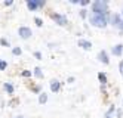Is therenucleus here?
I'll list each match as a JSON object with an SVG mask.
<instances>
[{
  "instance_id": "obj_19",
  "label": "nucleus",
  "mask_w": 123,
  "mask_h": 118,
  "mask_svg": "<svg viewBox=\"0 0 123 118\" xmlns=\"http://www.w3.org/2000/svg\"><path fill=\"white\" fill-rule=\"evenodd\" d=\"M6 67H7V63H6L5 61L0 62V69H2V71H3V69H6Z\"/></svg>"
},
{
  "instance_id": "obj_14",
  "label": "nucleus",
  "mask_w": 123,
  "mask_h": 118,
  "mask_svg": "<svg viewBox=\"0 0 123 118\" xmlns=\"http://www.w3.org/2000/svg\"><path fill=\"white\" fill-rule=\"evenodd\" d=\"M48 102V95L46 93H40V96H39V103H46Z\"/></svg>"
},
{
  "instance_id": "obj_18",
  "label": "nucleus",
  "mask_w": 123,
  "mask_h": 118,
  "mask_svg": "<svg viewBox=\"0 0 123 118\" xmlns=\"http://www.w3.org/2000/svg\"><path fill=\"white\" fill-rule=\"evenodd\" d=\"M22 77H31V71H22Z\"/></svg>"
},
{
  "instance_id": "obj_13",
  "label": "nucleus",
  "mask_w": 123,
  "mask_h": 118,
  "mask_svg": "<svg viewBox=\"0 0 123 118\" xmlns=\"http://www.w3.org/2000/svg\"><path fill=\"white\" fill-rule=\"evenodd\" d=\"M5 90H6V92H7V95H12L13 93V86L11 84V83H5Z\"/></svg>"
},
{
  "instance_id": "obj_27",
  "label": "nucleus",
  "mask_w": 123,
  "mask_h": 118,
  "mask_svg": "<svg viewBox=\"0 0 123 118\" xmlns=\"http://www.w3.org/2000/svg\"><path fill=\"white\" fill-rule=\"evenodd\" d=\"M68 83H74V77H70L68 78Z\"/></svg>"
},
{
  "instance_id": "obj_29",
  "label": "nucleus",
  "mask_w": 123,
  "mask_h": 118,
  "mask_svg": "<svg viewBox=\"0 0 123 118\" xmlns=\"http://www.w3.org/2000/svg\"><path fill=\"white\" fill-rule=\"evenodd\" d=\"M122 16H123V12H122Z\"/></svg>"
},
{
  "instance_id": "obj_3",
  "label": "nucleus",
  "mask_w": 123,
  "mask_h": 118,
  "mask_svg": "<svg viewBox=\"0 0 123 118\" xmlns=\"http://www.w3.org/2000/svg\"><path fill=\"white\" fill-rule=\"evenodd\" d=\"M43 6H45V2H43V0H27V7L31 12L37 11L39 7H43Z\"/></svg>"
},
{
  "instance_id": "obj_8",
  "label": "nucleus",
  "mask_w": 123,
  "mask_h": 118,
  "mask_svg": "<svg viewBox=\"0 0 123 118\" xmlns=\"http://www.w3.org/2000/svg\"><path fill=\"white\" fill-rule=\"evenodd\" d=\"M98 59L104 63V65H108L110 63V59H108V55H107V52L105 50H101L99 53H98Z\"/></svg>"
},
{
  "instance_id": "obj_1",
  "label": "nucleus",
  "mask_w": 123,
  "mask_h": 118,
  "mask_svg": "<svg viewBox=\"0 0 123 118\" xmlns=\"http://www.w3.org/2000/svg\"><path fill=\"white\" fill-rule=\"evenodd\" d=\"M110 15H96V13H91L89 15V21L93 27H98V28H105L108 24Z\"/></svg>"
},
{
  "instance_id": "obj_22",
  "label": "nucleus",
  "mask_w": 123,
  "mask_h": 118,
  "mask_svg": "<svg viewBox=\"0 0 123 118\" xmlns=\"http://www.w3.org/2000/svg\"><path fill=\"white\" fill-rule=\"evenodd\" d=\"M0 43H2L3 46H9V41H7V40H5V39H0Z\"/></svg>"
},
{
  "instance_id": "obj_26",
  "label": "nucleus",
  "mask_w": 123,
  "mask_h": 118,
  "mask_svg": "<svg viewBox=\"0 0 123 118\" xmlns=\"http://www.w3.org/2000/svg\"><path fill=\"white\" fill-rule=\"evenodd\" d=\"M122 115H123V111H122V109H117V117H119V118H120V117H122Z\"/></svg>"
},
{
  "instance_id": "obj_9",
  "label": "nucleus",
  "mask_w": 123,
  "mask_h": 118,
  "mask_svg": "<svg viewBox=\"0 0 123 118\" xmlns=\"http://www.w3.org/2000/svg\"><path fill=\"white\" fill-rule=\"evenodd\" d=\"M111 53L114 56H120L122 53H123V44H116L113 49H111Z\"/></svg>"
},
{
  "instance_id": "obj_10",
  "label": "nucleus",
  "mask_w": 123,
  "mask_h": 118,
  "mask_svg": "<svg viewBox=\"0 0 123 118\" xmlns=\"http://www.w3.org/2000/svg\"><path fill=\"white\" fill-rule=\"evenodd\" d=\"M59 89H61V83L58 80H52L50 81V90L54 93H56V92H59Z\"/></svg>"
},
{
  "instance_id": "obj_30",
  "label": "nucleus",
  "mask_w": 123,
  "mask_h": 118,
  "mask_svg": "<svg viewBox=\"0 0 123 118\" xmlns=\"http://www.w3.org/2000/svg\"><path fill=\"white\" fill-rule=\"evenodd\" d=\"M0 62H2V61H0Z\"/></svg>"
},
{
  "instance_id": "obj_5",
  "label": "nucleus",
  "mask_w": 123,
  "mask_h": 118,
  "mask_svg": "<svg viewBox=\"0 0 123 118\" xmlns=\"http://www.w3.org/2000/svg\"><path fill=\"white\" fill-rule=\"evenodd\" d=\"M108 21L111 22L113 27H116V28H120V25H122V22H123V18H122L119 13H114V15L110 16V19H108Z\"/></svg>"
},
{
  "instance_id": "obj_12",
  "label": "nucleus",
  "mask_w": 123,
  "mask_h": 118,
  "mask_svg": "<svg viewBox=\"0 0 123 118\" xmlns=\"http://www.w3.org/2000/svg\"><path fill=\"white\" fill-rule=\"evenodd\" d=\"M114 111H116V106L111 105V106H110V109L105 112V117H104V118H113V112H114Z\"/></svg>"
},
{
  "instance_id": "obj_21",
  "label": "nucleus",
  "mask_w": 123,
  "mask_h": 118,
  "mask_svg": "<svg viewBox=\"0 0 123 118\" xmlns=\"http://www.w3.org/2000/svg\"><path fill=\"white\" fill-rule=\"evenodd\" d=\"M79 3H80L82 6H87V5H89V0H80Z\"/></svg>"
},
{
  "instance_id": "obj_25",
  "label": "nucleus",
  "mask_w": 123,
  "mask_h": 118,
  "mask_svg": "<svg viewBox=\"0 0 123 118\" xmlns=\"http://www.w3.org/2000/svg\"><path fill=\"white\" fill-rule=\"evenodd\" d=\"M12 5V0H6L5 2V6H11Z\"/></svg>"
},
{
  "instance_id": "obj_16",
  "label": "nucleus",
  "mask_w": 123,
  "mask_h": 118,
  "mask_svg": "<svg viewBox=\"0 0 123 118\" xmlns=\"http://www.w3.org/2000/svg\"><path fill=\"white\" fill-rule=\"evenodd\" d=\"M21 52H22V50H21L19 47H13V49H12V53H13L15 56H18V55H21Z\"/></svg>"
},
{
  "instance_id": "obj_17",
  "label": "nucleus",
  "mask_w": 123,
  "mask_h": 118,
  "mask_svg": "<svg viewBox=\"0 0 123 118\" xmlns=\"http://www.w3.org/2000/svg\"><path fill=\"white\" fill-rule=\"evenodd\" d=\"M34 22H36V25H37V27H42V25H43V21L40 19V18H37V16L34 18Z\"/></svg>"
},
{
  "instance_id": "obj_23",
  "label": "nucleus",
  "mask_w": 123,
  "mask_h": 118,
  "mask_svg": "<svg viewBox=\"0 0 123 118\" xmlns=\"http://www.w3.org/2000/svg\"><path fill=\"white\" fill-rule=\"evenodd\" d=\"M34 56H36V59H42V53L40 52H34Z\"/></svg>"
},
{
  "instance_id": "obj_24",
  "label": "nucleus",
  "mask_w": 123,
  "mask_h": 118,
  "mask_svg": "<svg viewBox=\"0 0 123 118\" xmlns=\"http://www.w3.org/2000/svg\"><path fill=\"white\" fill-rule=\"evenodd\" d=\"M119 69H120V74L123 75V61H122V62L119 63Z\"/></svg>"
},
{
  "instance_id": "obj_28",
  "label": "nucleus",
  "mask_w": 123,
  "mask_h": 118,
  "mask_svg": "<svg viewBox=\"0 0 123 118\" xmlns=\"http://www.w3.org/2000/svg\"><path fill=\"white\" fill-rule=\"evenodd\" d=\"M15 118H24V117H21V115H19V117H15Z\"/></svg>"
},
{
  "instance_id": "obj_4",
  "label": "nucleus",
  "mask_w": 123,
  "mask_h": 118,
  "mask_svg": "<svg viewBox=\"0 0 123 118\" xmlns=\"http://www.w3.org/2000/svg\"><path fill=\"white\" fill-rule=\"evenodd\" d=\"M52 19H54L58 25H61V27H64V25L68 24L67 16L65 15H61V13H52Z\"/></svg>"
},
{
  "instance_id": "obj_11",
  "label": "nucleus",
  "mask_w": 123,
  "mask_h": 118,
  "mask_svg": "<svg viewBox=\"0 0 123 118\" xmlns=\"http://www.w3.org/2000/svg\"><path fill=\"white\" fill-rule=\"evenodd\" d=\"M98 78H99L101 84H102V89H104V87H105V84H107V75H105L104 72H99V74H98Z\"/></svg>"
},
{
  "instance_id": "obj_15",
  "label": "nucleus",
  "mask_w": 123,
  "mask_h": 118,
  "mask_svg": "<svg viewBox=\"0 0 123 118\" xmlns=\"http://www.w3.org/2000/svg\"><path fill=\"white\" fill-rule=\"evenodd\" d=\"M34 75H36L37 78H43V72H42V68H39V67H36L34 68V72H33Z\"/></svg>"
},
{
  "instance_id": "obj_20",
  "label": "nucleus",
  "mask_w": 123,
  "mask_h": 118,
  "mask_svg": "<svg viewBox=\"0 0 123 118\" xmlns=\"http://www.w3.org/2000/svg\"><path fill=\"white\" fill-rule=\"evenodd\" d=\"M80 16L82 18H86L87 16V11H86V9H82V11H80Z\"/></svg>"
},
{
  "instance_id": "obj_2",
  "label": "nucleus",
  "mask_w": 123,
  "mask_h": 118,
  "mask_svg": "<svg viewBox=\"0 0 123 118\" xmlns=\"http://www.w3.org/2000/svg\"><path fill=\"white\" fill-rule=\"evenodd\" d=\"M91 13H96V15H110L108 12V3L104 0H96L92 3V12Z\"/></svg>"
},
{
  "instance_id": "obj_6",
  "label": "nucleus",
  "mask_w": 123,
  "mask_h": 118,
  "mask_svg": "<svg viewBox=\"0 0 123 118\" xmlns=\"http://www.w3.org/2000/svg\"><path fill=\"white\" fill-rule=\"evenodd\" d=\"M18 34H19V37H21V39H24V40L30 39L31 35H33V33H31V30L28 28V27H19Z\"/></svg>"
},
{
  "instance_id": "obj_7",
  "label": "nucleus",
  "mask_w": 123,
  "mask_h": 118,
  "mask_svg": "<svg viewBox=\"0 0 123 118\" xmlns=\"http://www.w3.org/2000/svg\"><path fill=\"white\" fill-rule=\"evenodd\" d=\"M77 44H79L82 49H85V50H91V49H92V43H91L89 40H85V39H80V40L77 41Z\"/></svg>"
}]
</instances>
